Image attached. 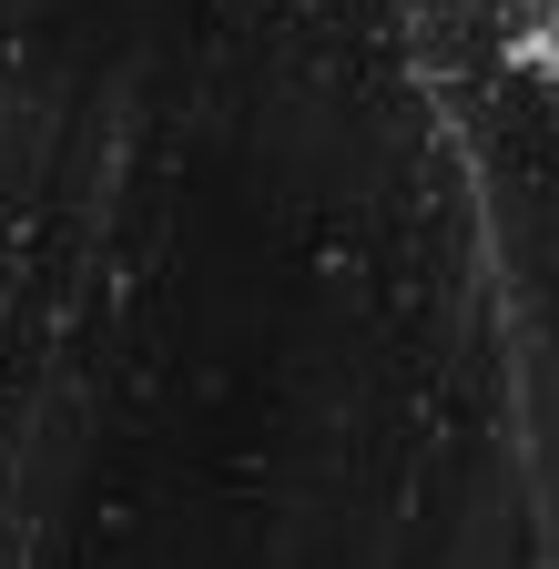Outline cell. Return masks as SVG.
Instances as JSON below:
<instances>
[{
	"label": "cell",
	"instance_id": "cell-1",
	"mask_svg": "<svg viewBox=\"0 0 559 569\" xmlns=\"http://www.w3.org/2000/svg\"><path fill=\"white\" fill-rule=\"evenodd\" d=\"M519 61L559 71V0H529V11H519Z\"/></svg>",
	"mask_w": 559,
	"mask_h": 569
}]
</instances>
